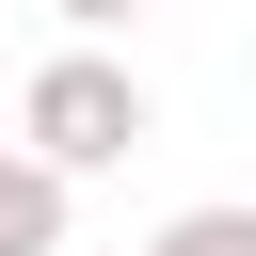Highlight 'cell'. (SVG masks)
<instances>
[{
    "mask_svg": "<svg viewBox=\"0 0 256 256\" xmlns=\"http://www.w3.org/2000/svg\"><path fill=\"white\" fill-rule=\"evenodd\" d=\"M144 128H160V112H144V80H128L112 48H48V64L16 80V144H32L48 176H112Z\"/></svg>",
    "mask_w": 256,
    "mask_h": 256,
    "instance_id": "1",
    "label": "cell"
},
{
    "mask_svg": "<svg viewBox=\"0 0 256 256\" xmlns=\"http://www.w3.org/2000/svg\"><path fill=\"white\" fill-rule=\"evenodd\" d=\"M64 192L80 176H48L32 144H0V256H64Z\"/></svg>",
    "mask_w": 256,
    "mask_h": 256,
    "instance_id": "2",
    "label": "cell"
},
{
    "mask_svg": "<svg viewBox=\"0 0 256 256\" xmlns=\"http://www.w3.org/2000/svg\"><path fill=\"white\" fill-rule=\"evenodd\" d=\"M144 256H256V208H176Z\"/></svg>",
    "mask_w": 256,
    "mask_h": 256,
    "instance_id": "3",
    "label": "cell"
},
{
    "mask_svg": "<svg viewBox=\"0 0 256 256\" xmlns=\"http://www.w3.org/2000/svg\"><path fill=\"white\" fill-rule=\"evenodd\" d=\"M48 16H64V32H80V48H112V32H128V16H144V0H48Z\"/></svg>",
    "mask_w": 256,
    "mask_h": 256,
    "instance_id": "4",
    "label": "cell"
}]
</instances>
